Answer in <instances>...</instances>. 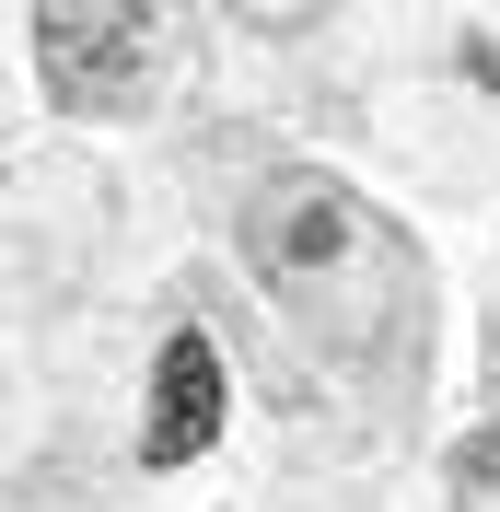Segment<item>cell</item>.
Returning a JSON list of instances; mask_svg holds the SVG:
<instances>
[{"label": "cell", "instance_id": "obj_4", "mask_svg": "<svg viewBox=\"0 0 500 512\" xmlns=\"http://www.w3.org/2000/svg\"><path fill=\"white\" fill-rule=\"evenodd\" d=\"M454 478H466V489H500V431H477V443L454 454Z\"/></svg>", "mask_w": 500, "mask_h": 512}, {"label": "cell", "instance_id": "obj_3", "mask_svg": "<svg viewBox=\"0 0 500 512\" xmlns=\"http://www.w3.org/2000/svg\"><path fill=\"white\" fill-rule=\"evenodd\" d=\"M221 431V350L198 326H175L152 361V419H140V466H198Z\"/></svg>", "mask_w": 500, "mask_h": 512}, {"label": "cell", "instance_id": "obj_1", "mask_svg": "<svg viewBox=\"0 0 500 512\" xmlns=\"http://www.w3.org/2000/svg\"><path fill=\"white\" fill-rule=\"evenodd\" d=\"M233 233H245L268 303L303 326L314 361L407 373L431 350V268L361 187L314 175V163H256L233 187Z\"/></svg>", "mask_w": 500, "mask_h": 512}, {"label": "cell", "instance_id": "obj_2", "mask_svg": "<svg viewBox=\"0 0 500 512\" xmlns=\"http://www.w3.org/2000/svg\"><path fill=\"white\" fill-rule=\"evenodd\" d=\"M24 47H35L47 105H70V117H128L152 94V24L140 12H35Z\"/></svg>", "mask_w": 500, "mask_h": 512}]
</instances>
